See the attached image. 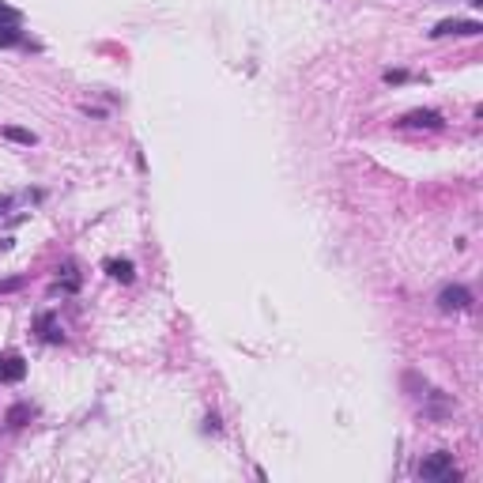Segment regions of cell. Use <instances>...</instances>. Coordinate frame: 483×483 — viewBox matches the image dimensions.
<instances>
[{"label": "cell", "mask_w": 483, "mask_h": 483, "mask_svg": "<svg viewBox=\"0 0 483 483\" xmlns=\"http://www.w3.org/2000/svg\"><path fill=\"white\" fill-rule=\"evenodd\" d=\"M423 396H426V415H431V419H445V415H453V408H457L445 393H438V389H431V393H423Z\"/></svg>", "instance_id": "6"}, {"label": "cell", "mask_w": 483, "mask_h": 483, "mask_svg": "<svg viewBox=\"0 0 483 483\" xmlns=\"http://www.w3.org/2000/svg\"><path fill=\"white\" fill-rule=\"evenodd\" d=\"M27 378V359L23 355H4L0 359V382H23Z\"/></svg>", "instance_id": "5"}, {"label": "cell", "mask_w": 483, "mask_h": 483, "mask_svg": "<svg viewBox=\"0 0 483 483\" xmlns=\"http://www.w3.org/2000/svg\"><path fill=\"white\" fill-rule=\"evenodd\" d=\"M4 136L12 144H23V147H31V144H38V136L31 133V128H20V125H4Z\"/></svg>", "instance_id": "9"}, {"label": "cell", "mask_w": 483, "mask_h": 483, "mask_svg": "<svg viewBox=\"0 0 483 483\" xmlns=\"http://www.w3.org/2000/svg\"><path fill=\"white\" fill-rule=\"evenodd\" d=\"M401 125L404 128H442L445 121H442L438 110H412V114L401 117Z\"/></svg>", "instance_id": "4"}, {"label": "cell", "mask_w": 483, "mask_h": 483, "mask_svg": "<svg viewBox=\"0 0 483 483\" xmlns=\"http://www.w3.org/2000/svg\"><path fill=\"white\" fill-rule=\"evenodd\" d=\"M106 272L114 276V280H121V283H133V280H136L133 261H106Z\"/></svg>", "instance_id": "7"}, {"label": "cell", "mask_w": 483, "mask_h": 483, "mask_svg": "<svg viewBox=\"0 0 483 483\" xmlns=\"http://www.w3.org/2000/svg\"><path fill=\"white\" fill-rule=\"evenodd\" d=\"M412 80V72H404V68H389L385 72V83H408Z\"/></svg>", "instance_id": "12"}, {"label": "cell", "mask_w": 483, "mask_h": 483, "mask_svg": "<svg viewBox=\"0 0 483 483\" xmlns=\"http://www.w3.org/2000/svg\"><path fill=\"white\" fill-rule=\"evenodd\" d=\"M468 4H472V8H480V4H483V0H468Z\"/></svg>", "instance_id": "15"}, {"label": "cell", "mask_w": 483, "mask_h": 483, "mask_svg": "<svg viewBox=\"0 0 483 483\" xmlns=\"http://www.w3.org/2000/svg\"><path fill=\"white\" fill-rule=\"evenodd\" d=\"M468 306H472V291H468V287L449 283V287H442V291H438V310H445V313L468 310Z\"/></svg>", "instance_id": "2"}, {"label": "cell", "mask_w": 483, "mask_h": 483, "mask_svg": "<svg viewBox=\"0 0 483 483\" xmlns=\"http://www.w3.org/2000/svg\"><path fill=\"white\" fill-rule=\"evenodd\" d=\"M419 476L423 480H438V483H457L461 472L453 468V453L438 449V453H431V457L419 464Z\"/></svg>", "instance_id": "1"}, {"label": "cell", "mask_w": 483, "mask_h": 483, "mask_svg": "<svg viewBox=\"0 0 483 483\" xmlns=\"http://www.w3.org/2000/svg\"><path fill=\"white\" fill-rule=\"evenodd\" d=\"M20 23H0V50H8V45H20Z\"/></svg>", "instance_id": "10"}, {"label": "cell", "mask_w": 483, "mask_h": 483, "mask_svg": "<svg viewBox=\"0 0 483 483\" xmlns=\"http://www.w3.org/2000/svg\"><path fill=\"white\" fill-rule=\"evenodd\" d=\"M483 23L476 20H442L438 27L431 31V38H449V34H461V38H468V34H480Z\"/></svg>", "instance_id": "3"}, {"label": "cell", "mask_w": 483, "mask_h": 483, "mask_svg": "<svg viewBox=\"0 0 483 483\" xmlns=\"http://www.w3.org/2000/svg\"><path fill=\"white\" fill-rule=\"evenodd\" d=\"M38 332H42L45 343H61V340H64V332L57 329V325H53V313H42V318H38Z\"/></svg>", "instance_id": "8"}, {"label": "cell", "mask_w": 483, "mask_h": 483, "mask_svg": "<svg viewBox=\"0 0 483 483\" xmlns=\"http://www.w3.org/2000/svg\"><path fill=\"white\" fill-rule=\"evenodd\" d=\"M0 23H20V12L8 8V4H0Z\"/></svg>", "instance_id": "13"}, {"label": "cell", "mask_w": 483, "mask_h": 483, "mask_svg": "<svg viewBox=\"0 0 483 483\" xmlns=\"http://www.w3.org/2000/svg\"><path fill=\"white\" fill-rule=\"evenodd\" d=\"M20 287H23L20 276H15V280H4V283H0V295H12V291H20Z\"/></svg>", "instance_id": "14"}, {"label": "cell", "mask_w": 483, "mask_h": 483, "mask_svg": "<svg viewBox=\"0 0 483 483\" xmlns=\"http://www.w3.org/2000/svg\"><path fill=\"white\" fill-rule=\"evenodd\" d=\"M27 415H31V408H27V404H15L12 412H8V426H23Z\"/></svg>", "instance_id": "11"}]
</instances>
